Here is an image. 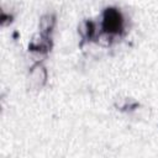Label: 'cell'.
Returning a JSON list of instances; mask_svg holds the SVG:
<instances>
[{"mask_svg":"<svg viewBox=\"0 0 158 158\" xmlns=\"http://www.w3.org/2000/svg\"><path fill=\"white\" fill-rule=\"evenodd\" d=\"M101 28H102V32L111 38L118 35V32L122 30V17L120 12L115 9H107L104 12Z\"/></svg>","mask_w":158,"mask_h":158,"instance_id":"6da1fadb","label":"cell"},{"mask_svg":"<svg viewBox=\"0 0 158 158\" xmlns=\"http://www.w3.org/2000/svg\"><path fill=\"white\" fill-rule=\"evenodd\" d=\"M30 80L37 88H41L47 81V70L41 63H37L31 68V70H30Z\"/></svg>","mask_w":158,"mask_h":158,"instance_id":"7a4b0ae2","label":"cell"},{"mask_svg":"<svg viewBox=\"0 0 158 158\" xmlns=\"http://www.w3.org/2000/svg\"><path fill=\"white\" fill-rule=\"evenodd\" d=\"M56 25V16L53 14H46L40 20V32L43 35H48L53 30Z\"/></svg>","mask_w":158,"mask_h":158,"instance_id":"3957f363","label":"cell"}]
</instances>
